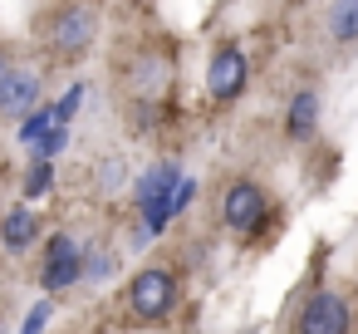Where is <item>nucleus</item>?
I'll return each mask as SVG.
<instances>
[{
	"instance_id": "1",
	"label": "nucleus",
	"mask_w": 358,
	"mask_h": 334,
	"mask_svg": "<svg viewBox=\"0 0 358 334\" xmlns=\"http://www.w3.org/2000/svg\"><path fill=\"white\" fill-rule=\"evenodd\" d=\"M177 182H182V167H177V162H157V167L133 187V207L143 211V236H138V241H152V236L172 221Z\"/></svg>"
},
{
	"instance_id": "2",
	"label": "nucleus",
	"mask_w": 358,
	"mask_h": 334,
	"mask_svg": "<svg viewBox=\"0 0 358 334\" xmlns=\"http://www.w3.org/2000/svg\"><path fill=\"white\" fill-rule=\"evenodd\" d=\"M172 305H177V270L148 265V270L133 275V285H128V309H133V319L157 324V319L172 314Z\"/></svg>"
},
{
	"instance_id": "3",
	"label": "nucleus",
	"mask_w": 358,
	"mask_h": 334,
	"mask_svg": "<svg viewBox=\"0 0 358 334\" xmlns=\"http://www.w3.org/2000/svg\"><path fill=\"white\" fill-rule=\"evenodd\" d=\"M79 280H84V251H79V241H74L69 231H55L50 246H45L40 285H45V295H59V290H69V285H79Z\"/></svg>"
},
{
	"instance_id": "4",
	"label": "nucleus",
	"mask_w": 358,
	"mask_h": 334,
	"mask_svg": "<svg viewBox=\"0 0 358 334\" xmlns=\"http://www.w3.org/2000/svg\"><path fill=\"white\" fill-rule=\"evenodd\" d=\"M94 35H99V15H94V6H69V11H59L55 25H50V45H55V55H64V60L89 55Z\"/></svg>"
},
{
	"instance_id": "5",
	"label": "nucleus",
	"mask_w": 358,
	"mask_h": 334,
	"mask_svg": "<svg viewBox=\"0 0 358 334\" xmlns=\"http://www.w3.org/2000/svg\"><path fill=\"white\" fill-rule=\"evenodd\" d=\"M348 329H353L348 300L334 290H314L299 309V324H294V334H348Z\"/></svg>"
},
{
	"instance_id": "6",
	"label": "nucleus",
	"mask_w": 358,
	"mask_h": 334,
	"mask_svg": "<svg viewBox=\"0 0 358 334\" xmlns=\"http://www.w3.org/2000/svg\"><path fill=\"white\" fill-rule=\"evenodd\" d=\"M265 192L255 187V182H231L226 187V197H221V216H226V226L231 231H241V236H255L260 226H265Z\"/></svg>"
},
{
	"instance_id": "7",
	"label": "nucleus",
	"mask_w": 358,
	"mask_h": 334,
	"mask_svg": "<svg viewBox=\"0 0 358 334\" xmlns=\"http://www.w3.org/2000/svg\"><path fill=\"white\" fill-rule=\"evenodd\" d=\"M245 79H250L245 55H241L236 45H221V50L211 55V64H206V94H211L216 104H231V99L245 89Z\"/></svg>"
},
{
	"instance_id": "8",
	"label": "nucleus",
	"mask_w": 358,
	"mask_h": 334,
	"mask_svg": "<svg viewBox=\"0 0 358 334\" xmlns=\"http://www.w3.org/2000/svg\"><path fill=\"white\" fill-rule=\"evenodd\" d=\"M35 99H40V74L35 69H10L6 74V84H0V118H25L30 109H35Z\"/></svg>"
},
{
	"instance_id": "9",
	"label": "nucleus",
	"mask_w": 358,
	"mask_h": 334,
	"mask_svg": "<svg viewBox=\"0 0 358 334\" xmlns=\"http://www.w3.org/2000/svg\"><path fill=\"white\" fill-rule=\"evenodd\" d=\"M35 236H40V216H35V207H10L6 216H0V246H6L10 256L30 251Z\"/></svg>"
},
{
	"instance_id": "10",
	"label": "nucleus",
	"mask_w": 358,
	"mask_h": 334,
	"mask_svg": "<svg viewBox=\"0 0 358 334\" xmlns=\"http://www.w3.org/2000/svg\"><path fill=\"white\" fill-rule=\"evenodd\" d=\"M314 128H319V94L314 89H299L289 99V109H285V133L294 143H304V138H314Z\"/></svg>"
},
{
	"instance_id": "11",
	"label": "nucleus",
	"mask_w": 358,
	"mask_h": 334,
	"mask_svg": "<svg viewBox=\"0 0 358 334\" xmlns=\"http://www.w3.org/2000/svg\"><path fill=\"white\" fill-rule=\"evenodd\" d=\"M329 35L338 45H353L358 40V0H334V11H329Z\"/></svg>"
},
{
	"instance_id": "12",
	"label": "nucleus",
	"mask_w": 358,
	"mask_h": 334,
	"mask_svg": "<svg viewBox=\"0 0 358 334\" xmlns=\"http://www.w3.org/2000/svg\"><path fill=\"white\" fill-rule=\"evenodd\" d=\"M50 128H55V104H50V109H30L25 123H20V143H40Z\"/></svg>"
},
{
	"instance_id": "13",
	"label": "nucleus",
	"mask_w": 358,
	"mask_h": 334,
	"mask_svg": "<svg viewBox=\"0 0 358 334\" xmlns=\"http://www.w3.org/2000/svg\"><path fill=\"white\" fill-rule=\"evenodd\" d=\"M50 187H55V162H40V158H35L30 172H25V197L35 202V197H45Z\"/></svg>"
},
{
	"instance_id": "14",
	"label": "nucleus",
	"mask_w": 358,
	"mask_h": 334,
	"mask_svg": "<svg viewBox=\"0 0 358 334\" xmlns=\"http://www.w3.org/2000/svg\"><path fill=\"white\" fill-rule=\"evenodd\" d=\"M64 143H69V128H64V123H55V128L35 143V158H40V162H55V158L64 153Z\"/></svg>"
},
{
	"instance_id": "15",
	"label": "nucleus",
	"mask_w": 358,
	"mask_h": 334,
	"mask_svg": "<svg viewBox=\"0 0 358 334\" xmlns=\"http://www.w3.org/2000/svg\"><path fill=\"white\" fill-rule=\"evenodd\" d=\"M79 99H84V84H74V89H69V94H64V99L55 104V123H64V128H69V118H74Z\"/></svg>"
},
{
	"instance_id": "16",
	"label": "nucleus",
	"mask_w": 358,
	"mask_h": 334,
	"mask_svg": "<svg viewBox=\"0 0 358 334\" xmlns=\"http://www.w3.org/2000/svg\"><path fill=\"white\" fill-rule=\"evenodd\" d=\"M50 314H55V305H50V300H40V305L25 314V329H20V334H40V329L50 324Z\"/></svg>"
},
{
	"instance_id": "17",
	"label": "nucleus",
	"mask_w": 358,
	"mask_h": 334,
	"mask_svg": "<svg viewBox=\"0 0 358 334\" xmlns=\"http://www.w3.org/2000/svg\"><path fill=\"white\" fill-rule=\"evenodd\" d=\"M6 74H10V60H6V55H0V84H6Z\"/></svg>"
}]
</instances>
